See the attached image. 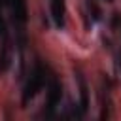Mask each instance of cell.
I'll return each mask as SVG.
<instances>
[{
    "label": "cell",
    "mask_w": 121,
    "mask_h": 121,
    "mask_svg": "<svg viewBox=\"0 0 121 121\" xmlns=\"http://www.w3.org/2000/svg\"><path fill=\"white\" fill-rule=\"evenodd\" d=\"M43 83H45L43 70H42V66H36L34 72H32V76L28 78V81H26V85H25V91H23V102H28V100H30V98L43 87Z\"/></svg>",
    "instance_id": "1"
},
{
    "label": "cell",
    "mask_w": 121,
    "mask_h": 121,
    "mask_svg": "<svg viewBox=\"0 0 121 121\" xmlns=\"http://www.w3.org/2000/svg\"><path fill=\"white\" fill-rule=\"evenodd\" d=\"M51 17L57 26L64 25V0H51Z\"/></svg>",
    "instance_id": "2"
},
{
    "label": "cell",
    "mask_w": 121,
    "mask_h": 121,
    "mask_svg": "<svg viewBox=\"0 0 121 121\" xmlns=\"http://www.w3.org/2000/svg\"><path fill=\"white\" fill-rule=\"evenodd\" d=\"M59 102H60V85L57 81H51L49 93H47V106H49V110H53Z\"/></svg>",
    "instance_id": "3"
}]
</instances>
